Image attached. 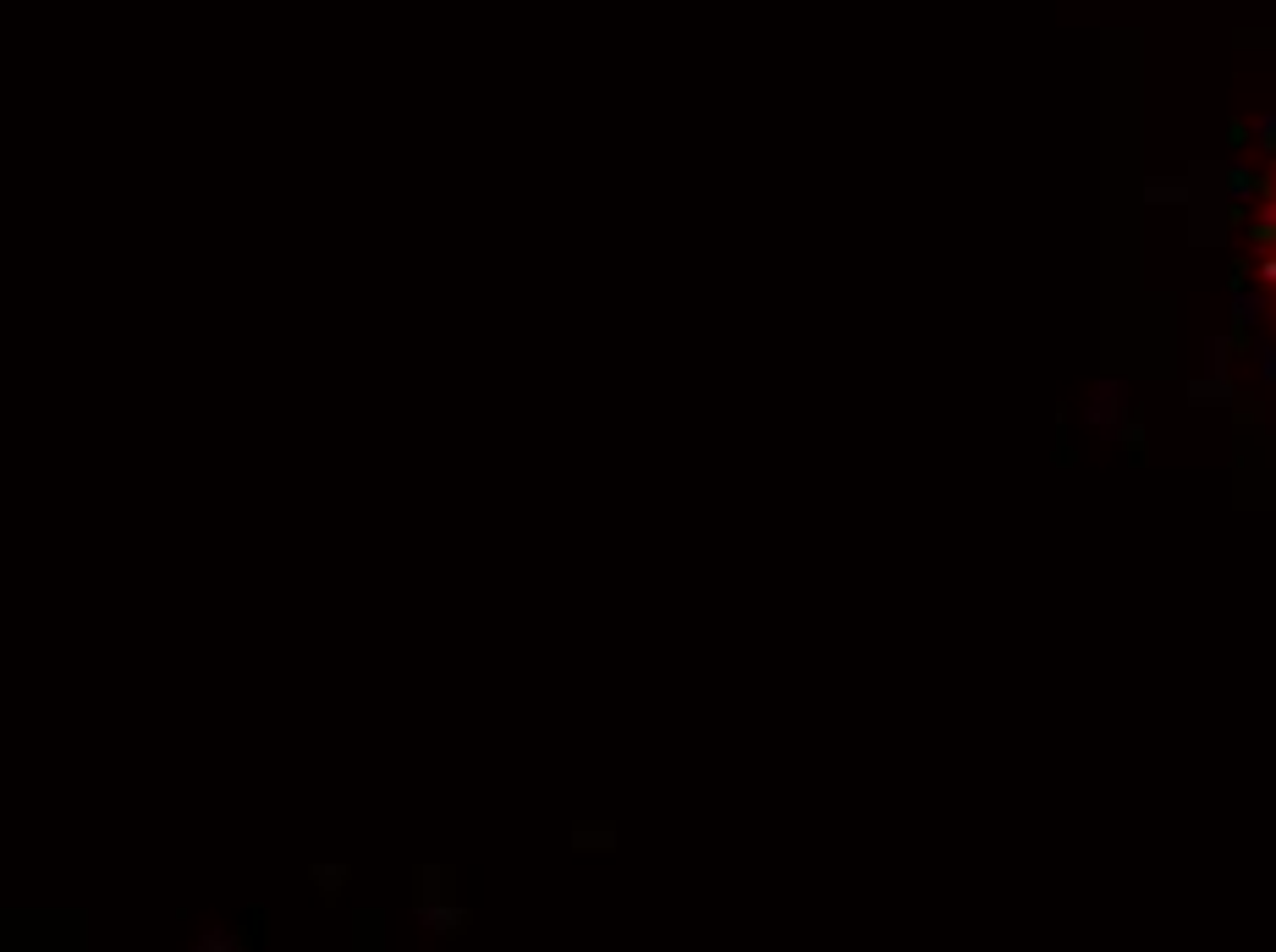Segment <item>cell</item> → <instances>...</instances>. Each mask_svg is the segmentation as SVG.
Instances as JSON below:
<instances>
[{
	"label": "cell",
	"mask_w": 1276,
	"mask_h": 952,
	"mask_svg": "<svg viewBox=\"0 0 1276 952\" xmlns=\"http://www.w3.org/2000/svg\"><path fill=\"white\" fill-rule=\"evenodd\" d=\"M1221 183H1227V193H1233V198H1265V193H1271V183L1254 177V171H1244V166L1221 171Z\"/></svg>",
	"instance_id": "obj_1"
},
{
	"label": "cell",
	"mask_w": 1276,
	"mask_h": 952,
	"mask_svg": "<svg viewBox=\"0 0 1276 952\" xmlns=\"http://www.w3.org/2000/svg\"><path fill=\"white\" fill-rule=\"evenodd\" d=\"M1260 314H1265V287H1254V292H1249V287H1238V292H1233V320H1238V331H1249Z\"/></svg>",
	"instance_id": "obj_2"
},
{
	"label": "cell",
	"mask_w": 1276,
	"mask_h": 952,
	"mask_svg": "<svg viewBox=\"0 0 1276 952\" xmlns=\"http://www.w3.org/2000/svg\"><path fill=\"white\" fill-rule=\"evenodd\" d=\"M1189 397H1194V402H1199V407L1233 402V380H1227V375H1221V369H1216V375H1210V380H1194V386H1189Z\"/></svg>",
	"instance_id": "obj_3"
},
{
	"label": "cell",
	"mask_w": 1276,
	"mask_h": 952,
	"mask_svg": "<svg viewBox=\"0 0 1276 952\" xmlns=\"http://www.w3.org/2000/svg\"><path fill=\"white\" fill-rule=\"evenodd\" d=\"M314 881H319V897H325V903H336V897H342V881H347V865H319Z\"/></svg>",
	"instance_id": "obj_4"
},
{
	"label": "cell",
	"mask_w": 1276,
	"mask_h": 952,
	"mask_svg": "<svg viewBox=\"0 0 1276 952\" xmlns=\"http://www.w3.org/2000/svg\"><path fill=\"white\" fill-rule=\"evenodd\" d=\"M1144 198H1150V204H1189V183H1150Z\"/></svg>",
	"instance_id": "obj_5"
},
{
	"label": "cell",
	"mask_w": 1276,
	"mask_h": 952,
	"mask_svg": "<svg viewBox=\"0 0 1276 952\" xmlns=\"http://www.w3.org/2000/svg\"><path fill=\"white\" fill-rule=\"evenodd\" d=\"M1249 242H1254L1260 253H1265V248H1276V221H1271V215H1260V221L1249 226Z\"/></svg>",
	"instance_id": "obj_6"
},
{
	"label": "cell",
	"mask_w": 1276,
	"mask_h": 952,
	"mask_svg": "<svg viewBox=\"0 0 1276 952\" xmlns=\"http://www.w3.org/2000/svg\"><path fill=\"white\" fill-rule=\"evenodd\" d=\"M578 848H611V826H600V831L583 826V831H578Z\"/></svg>",
	"instance_id": "obj_7"
},
{
	"label": "cell",
	"mask_w": 1276,
	"mask_h": 952,
	"mask_svg": "<svg viewBox=\"0 0 1276 952\" xmlns=\"http://www.w3.org/2000/svg\"><path fill=\"white\" fill-rule=\"evenodd\" d=\"M1254 138H1260V143H1271V149H1276V111H1265L1260 122H1254Z\"/></svg>",
	"instance_id": "obj_8"
},
{
	"label": "cell",
	"mask_w": 1276,
	"mask_h": 952,
	"mask_svg": "<svg viewBox=\"0 0 1276 952\" xmlns=\"http://www.w3.org/2000/svg\"><path fill=\"white\" fill-rule=\"evenodd\" d=\"M1254 270H1260V287H1265V292H1276V253H1265Z\"/></svg>",
	"instance_id": "obj_9"
},
{
	"label": "cell",
	"mask_w": 1276,
	"mask_h": 952,
	"mask_svg": "<svg viewBox=\"0 0 1276 952\" xmlns=\"http://www.w3.org/2000/svg\"><path fill=\"white\" fill-rule=\"evenodd\" d=\"M1123 441H1128V451H1139V447H1144V424H1139V419H1128Z\"/></svg>",
	"instance_id": "obj_10"
},
{
	"label": "cell",
	"mask_w": 1276,
	"mask_h": 952,
	"mask_svg": "<svg viewBox=\"0 0 1276 952\" xmlns=\"http://www.w3.org/2000/svg\"><path fill=\"white\" fill-rule=\"evenodd\" d=\"M1260 375L1276 386V347H1260Z\"/></svg>",
	"instance_id": "obj_11"
}]
</instances>
